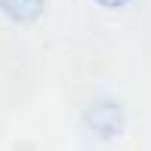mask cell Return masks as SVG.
<instances>
[{
  "label": "cell",
  "mask_w": 151,
  "mask_h": 151,
  "mask_svg": "<svg viewBox=\"0 0 151 151\" xmlns=\"http://www.w3.org/2000/svg\"><path fill=\"white\" fill-rule=\"evenodd\" d=\"M43 3L46 0H0V9H3L6 19H12L19 25H28L43 12Z\"/></svg>",
  "instance_id": "6da1fadb"
},
{
  "label": "cell",
  "mask_w": 151,
  "mask_h": 151,
  "mask_svg": "<svg viewBox=\"0 0 151 151\" xmlns=\"http://www.w3.org/2000/svg\"><path fill=\"white\" fill-rule=\"evenodd\" d=\"M102 6H108V9H117V6H127L129 0H99Z\"/></svg>",
  "instance_id": "7a4b0ae2"
}]
</instances>
